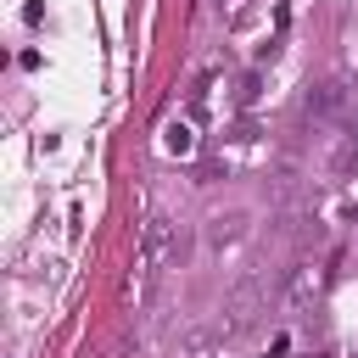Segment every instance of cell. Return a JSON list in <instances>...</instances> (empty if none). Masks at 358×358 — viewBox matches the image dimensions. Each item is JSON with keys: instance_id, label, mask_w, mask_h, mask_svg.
Returning <instances> with one entry per match:
<instances>
[{"instance_id": "1", "label": "cell", "mask_w": 358, "mask_h": 358, "mask_svg": "<svg viewBox=\"0 0 358 358\" xmlns=\"http://www.w3.org/2000/svg\"><path fill=\"white\" fill-rule=\"evenodd\" d=\"M173 229H168V213H151L145 218V229H140V280L151 285L157 280V268H162V257H173Z\"/></svg>"}, {"instance_id": "2", "label": "cell", "mask_w": 358, "mask_h": 358, "mask_svg": "<svg viewBox=\"0 0 358 358\" xmlns=\"http://www.w3.org/2000/svg\"><path fill=\"white\" fill-rule=\"evenodd\" d=\"M241 229H246V213H213L207 229H201V246L207 252H224L229 241H241Z\"/></svg>"}, {"instance_id": "3", "label": "cell", "mask_w": 358, "mask_h": 358, "mask_svg": "<svg viewBox=\"0 0 358 358\" xmlns=\"http://www.w3.org/2000/svg\"><path fill=\"white\" fill-rule=\"evenodd\" d=\"M347 106V84H319L313 95H308V112H319V117H330V112H341Z\"/></svg>"}, {"instance_id": "4", "label": "cell", "mask_w": 358, "mask_h": 358, "mask_svg": "<svg viewBox=\"0 0 358 358\" xmlns=\"http://www.w3.org/2000/svg\"><path fill=\"white\" fill-rule=\"evenodd\" d=\"M313 291H319L313 268H291V280H285V308H302V302H308Z\"/></svg>"}, {"instance_id": "5", "label": "cell", "mask_w": 358, "mask_h": 358, "mask_svg": "<svg viewBox=\"0 0 358 358\" xmlns=\"http://www.w3.org/2000/svg\"><path fill=\"white\" fill-rule=\"evenodd\" d=\"M162 145H168L173 157H185V151H190L196 140H190V129H185V123H168V134H162Z\"/></svg>"}, {"instance_id": "6", "label": "cell", "mask_w": 358, "mask_h": 358, "mask_svg": "<svg viewBox=\"0 0 358 358\" xmlns=\"http://www.w3.org/2000/svg\"><path fill=\"white\" fill-rule=\"evenodd\" d=\"M257 101V73H246L241 84H235V106H252Z\"/></svg>"}, {"instance_id": "7", "label": "cell", "mask_w": 358, "mask_h": 358, "mask_svg": "<svg viewBox=\"0 0 358 358\" xmlns=\"http://www.w3.org/2000/svg\"><path fill=\"white\" fill-rule=\"evenodd\" d=\"M229 140H257V123H252V117H241V123L229 129Z\"/></svg>"}]
</instances>
